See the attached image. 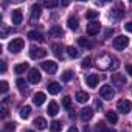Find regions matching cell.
Here are the masks:
<instances>
[{"instance_id": "6da1fadb", "label": "cell", "mask_w": 132, "mask_h": 132, "mask_svg": "<svg viewBox=\"0 0 132 132\" xmlns=\"http://www.w3.org/2000/svg\"><path fill=\"white\" fill-rule=\"evenodd\" d=\"M23 47H25V42H23V39H20V37H16V39H13V40L8 44L10 53H20V51L23 50Z\"/></svg>"}, {"instance_id": "7a4b0ae2", "label": "cell", "mask_w": 132, "mask_h": 132, "mask_svg": "<svg viewBox=\"0 0 132 132\" xmlns=\"http://www.w3.org/2000/svg\"><path fill=\"white\" fill-rule=\"evenodd\" d=\"M112 64H113V57H110L109 54H103V56L98 57V67L101 70L112 69Z\"/></svg>"}, {"instance_id": "3957f363", "label": "cell", "mask_w": 132, "mask_h": 132, "mask_svg": "<svg viewBox=\"0 0 132 132\" xmlns=\"http://www.w3.org/2000/svg\"><path fill=\"white\" fill-rule=\"evenodd\" d=\"M45 56H47V50H45V48L36 47V45L30 47V57H31V59H42V57H45Z\"/></svg>"}, {"instance_id": "277c9868", "label": "cell", "mask_w": 132, "mask_h": 132, "mask_svg": "<svg viewBox=\"0 0 132 132\" xmlns=\"http://www.w3.org/2000/svg\"><path fill=\"white\" fill-rule=\"evenodd\" d=\"M113 48L115 50H124L127 45H129V37H126V36H117L115 39H113Z\"/></svg>"}, {"instance_id": "5b68a950", "label": "cell", "mask_w": 132, "mask_h": 132, "mask_svg": "<svg viewBox=\"0 0 132 132\" xmlns=\"http://www.w3.org/2000/svg\"><path fill=\"white\" fill-rule=\"evenodd\" d=\"M100 96H101L103 100H112V98L115 96V90L112 89V86L104 84V86L100 89Z\"/></svg>"}, {"instance_id": "8992f818", "label": "cell", "mask_w": 132, "mask_h": 132, "mask_svg": "<svg viewBox=\"0 0 132 132\" xmlns=\"http://www.w3.org/2000/svg\"><path fill=\"white\" fill-rule=\"evenodd\" d=\"M130 109H132V104H130V101H129V100H120V101H118V104H117V110H118L120 113H123V115L129 113V112H130Z\"/></svg>"}, {"instance_id": "52a82bcc", "label": "cell", "mask_w": 132, "mask_h": 132, "mask_svg": "<svg viewBox=\"0 0 132 132\" xmlns=\"http://www.w3.org/2000/svg\"><path fill=\"white\" fill-rule=\"evenodd\" d=\"M42 69H44L47 73L53 75V73H56V70H57V64H56L54 61H45V62H42Z\"/></svg>"}, {"instance_id": "ba28073f", "label": "cell", "mask_w": 132, "mask_h": 132, "mask_svg": "<svg viewBox=\"0 0 132 132\" xmlns=\"http://www.w3.org/2000/svg\"><path fill=\"white\" fill-rule=\"evenodd\" d=\"M40 13H42V6L40 5H37V3H34L33 6H31V23H34L36 20H39V17H40Z\"/></svg>"}, {"instance_id": "9c48e42d", "label": "cell", "mask_w": 132, "mask_h": 132, "mask_svg": "<svg viewBox=\"0 0 132 132\" xmlns=\"http://www.w3.org/2000/svg\"><path fill=\"white\" fill-rule=\"evenodd\" d=\"M28 81H30L31 84H37V82H40V72H39L37 69H31L30 73H28Z\"/></svg>"}, {"instance_id": "30bf717a", "label": "cell", "mask_w": 132, "mask_h": 132, "mask_svg": "<svg viewBox=\"0 0 132 132\" xmlns=\"http://www.w3.org/2000/svg\"><path fill=\"white\" fill-rule=\"evenodd\" d=\"M100 30H101V23H98V22H90L87 25V34H90V36L98 34Z\"/></svg>"}, {"instance_id": "8fae6325", "label": "cell", "mask_w": 132, "mask_h": 132, "mask_svg": "<svg viewBox=\"0 0 132 132\" xmlns=\"http://www.w3.org/2000/svg\"><path fill=\"white\" fill-rule=\"evenodd\" d=\"M112 84L115 87H124V84H126L124 75H112Z\"/></svg>"}, {"instance_id": "7c38bea8", "label": "cell", "mask_w": 132, "mask_h": 132, "mask_svg": "<svg viewBox=\"0 0 132 132\" xmlns=\"http://www.w3.org/2000/svg\"><path fill=\"white\" fill-rule=\"evenodd\" d=\"M93 109L92 107H84L82 110H81V113H79V117H81V120L82 121H89V120H92V117H93Z\"/></svg>"}, {"instance_id": "4fadbf2b", "label": "cell", "mask_w": 132, "mask_h": 132, "mask_svg": "<svg viewBox=\"0 0 132 132\" xmlns=\"http://www.w3.org/2000/svg\"><path fill=\"white\" fill-rule=\"evenodd\" d=\"M11 19H13V23H14V25H20L22 20H23L22 11H20V10H14V11L11 13Z\"/></svg>"}, {"instance_id": "5bb4252c", "label": "cell", "mask_w": 132, "mask_h": 132, "mask_svg": "<svg viewBox=\"0 0 132 132\" xmlns=\"http://www.w3.org/2000/svg\"><path fill=\"white\" fill-rule=\"evenodd\" d=\"M86 84H87L89 87L95 89V87H96V84H98V75H93V73L86 75Z\"/></svg>"}, {"instance_id": "9a60e30c", "label": "cell", "mask_w": 132, "mask_h": 132, "mask_svg": "<svg viewBox=\"0 0 132 132\" xmlns=\"http://www.w3.org/2000/svg\"><path fill=\"white\" fill-rule=\"evenodd\" d=\"M48 34H50L51 37H62V36H64V31H62V28H61L59 25H53V27L50 28Z\"/></svg>"}, {"instance_id": "2e32d148", "label": "cell", "mask_w": 132, "mask_h": 132, "mask_svg": "<svg viewBox=\"0 0 132 132\" xmlns=\"http://www.w3.org/2000/svg\"><path fill=\"white\" fill-rule=\"evenodd\" d=\"M33 103H34L36 106H42V104L45 103V93H42V92L34 93V95H33Z\"/></svg>"}, {"instance_id": "e0dca14e", "label": "cell", "mask_w": 132, "mask_h": 132, "mask_svg": "<svg viewBox=\"0 0 132 132\" xmlns=\"http://www.w3.org/2000/svg\"><path fill=\"white\" fill-rule=\"evenodd\" d=\"M67 25H69L70 30H78V27H79V20H78V17H76V16H70L69 20H67Z\"/></svg>"}, {"instance_id": "ac0fdd59", "label": "cell", "mask_w": 132, "mask_h": 132, "mask_svg": "<svg viewBox=\"0 0 132 132\" xmlns=\"http://www.w3.org/2000/svg\"><path fill=\"white\" fill-rule=\"evenodd\" d=\"M47 89H48L50 95H57V93L61 92V84H59V82H50Z\"/></svg>"}, {"instance_id": "d6986e66", "label": "cell", "mask_w": 132, "mask_h": 132, "mask_svg": "<svg viewBox=\"0 0 132 132\" xmlns=\"http://www.w3.org/2000/svg\"><path fill=\"white\" fill-rule=\"evenodd\" d=\"M75 98H76V101H78V103H81V104H84V103H87V101L90 100V96H89V93H87V92H78Z\"/></svg>"}, {"instance_id": "ffe728a7", "label": "cell", "mask_w": 132, "mask_h": 132, "mask_svg": "<svg viewBox=\"0 0 132 132\" xmlns=\"http://www.w3.org/2000/svg\"><path fill=\"white\" fill-rule=\"evenodd\" d=\"M47 112H48V115H51V117H56V115H57V112H59V106H57L54 101H51V103L48 104V109H47Z\"/></svg>"}, {"instance_id": "44dd1931", "label": "cell", "mask_w": 132, "mask_h": 132, "mask_svg": "<svg viewBox=\"0 0 132 132\" xmlns=\"http://www.w3.org/2000/svg\"><path fill=\"white\" fill-rule=\"evenodd\" d=\"M95 130H96V132H117V130H113V129H110V127H107V124H106L104 121H100V123L96 124V127H95Z\"/></svg>"}, {"instance_id": "7402d4cb", "label": "cell", "mask_w": 132, "mask_h": 132, "mask_svg": "<svg viewBox=\"0 0 132 132\" xmlns=\"http://www.w3.org/2000/svg\"><path fill=\"white\" fill-rule=\"evenodd\" d=\"M39 130H44L45 127H47V121H45V118H42V117H37L36 120H34V123H33Z\"/></svg>"}, {"instance_id": "603a6c76", "label": "cell", "mask_w": 132, "mask_h": 132, "mask_svg": "<svg viewBox=\"0 0 132 132\" xmlns=\"http://www.w3.org/2000/svg\"><path fill=\"white\" fill-rule=\"evenodd\" d=\"M27 70H28V64H27V62L17 64L16 67H14V72H16V75H22V73H25Z\"/></svg>"}, {"instance_id": "cb8c5ba5", "label": "cell", "mask_w": 132, "mask_h": 132, "mask_svg": "<svg viewBox=\"0 0 132 132\" xmlns=\"http://www.w3.org/2000/svg\"><path fill=\"white\" fill-rule=\"evenodd\" d=\"M28 37H30L31 40H37V42H44V37H42V34H40L39 31H36V30H33V31H30V33H28Z\"/></svg>"}, {"instance_id": "d4e9b609", "label": "cell", "mask_w": 132, "mask_h": 132, "mask_svg": "<svg viewBox=\"0 0 132 132\" xmlns=\"http://www.w3.org/2000/svg\"><path fill=\"white\" fill-rule=\"evenodd\" d=\"M121 16H123V6L121 5H118L115 10H112V14H110V17H113V19H121Z\"/></svg>"}, {"instance_id": "484cf974", "label": "cell", "mask_w": 132, "mask_h": 132, "mask_svg": "<svg viewBox=\"0 0 132 132\" xmlns=\"http://www.w3.org/2000/svg\"><path fill=\"white\" fill-rule=\"evenodd\" d=\"M106 118H107V121L109 123H112V124H115L117 121H118V115H117V112H106Z\"/></svg>"}, {"instance_id": "4316f807", "label": "cell", "mask_w": 132, "mask_h": 132, "mask_svg": "<svg viewBox=\"0 0 132 132\" xmlns=\"http://www.w3.org/2000/svg\"><path fill=\"white\" fill-rule=\"evenodd\" d=\"M61 129H62L61 121L54 120V121H51V123H50V130H51V132H61Z\"/></svg>"}, {"instance_id": "83f0119b", "label": "cell", "mask_w": 132, "mask_h": 132, "mask_svg": "<svg viewBox=\"0 0 132 132\" xmlns=\"http://www.w3.org/2000/svg\"><path fill=\"white\" fill-rule=\"evenodd\" d=\"M78 45L82 47V48H92V42L89 39H86V37H79L78 39Z\"/></svg>"}, {"instance_id": "f1b7e54d", "label": "cell", "mask_w": 132, "mask_h": 132, "mask_svg": "<svg viewBox=\"0 0 132 132\" xmlns=\"http://www.w3.org/2000/svg\"><path fill=\"white\" fill-rule=\"evenodd\" d=\"M51 48H53V53H54L57 57H62V50H64V48H62L61 44H53Z\"/></svg>"}, {"instance_id": "f546056e", "label": "cell", "mask_w": 132, "mask_h": 132, "mask_svg": "<svg viewBox=\"0 0 132 132\" xmlns=\"http://www.w3.org/2000/svg\"><path fill=\"white\" fill-rule=\"evenodd\" d=\"M67 54H69L72 59H76V57L79 56V50L75 48V47H69V48H67Z\"/></svg>"}, {"instance_id": "4dcf8cb0", "label": "cell", "mask_w": 132, "mask_h": 132, "mask_svg": "<svg viewBox=\"0 0 132 132\" xmlns=\"http://www.w3.org/2000/svg\"><path fill=\"white\" fill-rule=\"evenodd\" d=\"M30 115H31V107H30V106H23V107L20 109V117H22L23 120H27Z\"/></svg>"}, {"instance_id": "1f68e13d", "label": "cell", "mask_w": 132, "mask_h": 132, "mask_svg": "<svg viewBox=\"0 0 132 132\" xmlns=\"http://www.w3.org/2000/svg\"><path fill=\"white\" fill-rule=\"evenodd\" d=\"M16 84H17V87H19L20 93H25V92H27V82H25V79L19 78V79L16 81Z\"/></svg>"}, {"instance_id": "d6a6232c", "label": "cell", "mask_w": 132, "mask_h": 132, "mask_svg": "<svg viewBox=\"0 0 132 132\" xmlns=\"http://www.w3.org/2000/svg\"><path fill=\"white\" fill-rule=\"evenodd\" d=\"M61 78H62L64 82H67V81H70V79L73 78V72H72V70H65V72L61 75Z\"/></svg>"}, {"instance_id": "836d02e7", "label": "cell", "mask_w": 132, "mask_h": 132, "mask_svg": "<svg viewBox=\"0 0 132 132\" xmlns=\"http://www.w3.org/2000/svg\"><path fill=\"white\" fill-rule=\"evenodd\" d=\"M98 16H100V13H96L95 10H89V11L86 13V17H87L89 20H93V19H96Z\"/></svg>"}, {"instance_id": "e575fe53", "label": "cell", "mask_w": 132, "mask_h": 132, "mask_svg": "<svg viewBox=\"0 0 132 132\" xmlns=\"http://www.w3.org/2000/svg\"><path fill=\"white\" fill-rule=\"evenodd\" d=\"M62 106H64L65 109H70V106H72V98H70V96H64V98H62Z\"/></svg>"}, {"instance_id": "d590c367", "label": "cell", "mask_w": 132, "mask_h": 132, "mask_svg": "<svg viewBox=\"0 0 132 132\" xmlns=\"http://www.w3.org/2000/svg\"><path fill=\"white\" fill-rule=\"evenodd\" d=\"M44 5H45L47 8H56L59 3L56 2V0H45V2H44Z\"/></svg>"}, {"instance_id": "8d00e7d4", "label": "cell", "mask_w": 132, "mask_h": 132, "mask_svg": "<svg viewBox=\"0 0 132 132\" xmlns=\"http://www.w3.org/2000/svg\"><path fill=\"white\" fill-rule=\"evenodd\" d=\"M90 64H92V57H90V56H87V57H84V59H82L81 67H82V69H87V67H90Z\"/></svg>"}, {"instance_id": "74e56055", "label": "cell", "mask_w": 132, "mask_h": 132, "mask_svg": "<svg viewBox=\"0 0 132 132\" xmlns=\"http://www.w3.org/2000/svg\"><path fill=\"white\" fill-rule=\"evenodd\" d=\"M8 82L6 81H2V82H0V92H2V93H6L8 92Z\"/></svg>"}, {"instance_id": "f35d334b", "label": "cell", "mask_w": 132, "mask_h": 132, "mask_svg": "<svg viewBox=\"0 0 132 132\" xmlns=\"http://www.w3.org/2000/svg\"><path fill=\"white\" fill-rule=\"evenodd\" d=\"M14 129H16V123H8L5 126V130L6 132H14Z\"/></svg>"}, {"instance_id": "ab89813d", "label": "cell", "mask_w": 132, "mask_h": 132, "mask_svg": "<svg viewBox=\"0 0 132 132\" xmlns=\"http://www.w3.org/2000/svg\"><path fill=\"white\" fill-rule=\"evenodd\" d=\"M124 28H126V31H129V33H132V22H127V23L124 25Z\"/></svg>"}, {"instance_id": "60d3db41", "label": "cell", "mask_w": 132, "mask_h": 132, "mask_svg": "<svg viewBox=\"0 0 132 132\" xmlns=\"http://www.w3.org/2000/svg\"><path fill=\"white\" fill-rule=\"evenodd\" d=\"M0 70H2V73H5V72H6V62H5V61H2V65H0Z\"/></svg>"}, {"instance_id": "b9f144b4", "label": "cell", "mask_w": 132, "mask_h": 132, "mask_svg": "<svg viewBox=\"0 0 132 132\" xmlns=\"http://www.w3.org/2000/svg\"><path fill=\"white\" fill-rule=\"evenodd\" d=\"M95 107H96V109H103V103H101L100 100H96V101H95Z\"/></svg>"}, {"instance_id": "7bdbcfd3", "label": "cell", "mask_w": 132, "mask_h": 132, "mask_svg": "<svg viewBox=\"0 0 132 132\" xmlns=\"http://www.w3.org/2000/svg\"><path fill=\"white\" fill-rule=\"evenodd\" d=\"M67 132H79V130H78V127H76V126H72Z\"/></svg>"}, {"instance_id": "ee69618b", "label": "cell", "mask_w": 132, "mask_h": 132, "mask_svg": "<svg viewBox=\"0 0 132 132\" xmlns=\"http://www.w3.org/2000/svg\"><path fill=\"white\" fill-rule=\"evenodd\" d=\"M126 69H127V73H129V75L132 76V64H129V65H127Z\"/></svg>"}, {"instance_id": "f6af8a7d", "label": "cell", "mask_w": 132, "mask_h": 132, "mask_svg": "<svg viewBox=\"0 0 132 132\" xmlns=\"http://www.w3.org/2000/svg\"><path fill=\"white\" fill-rule=\"evenodd\" d=\"M25 132H33V130H25Z\"/></svg>"}]
</instances>
